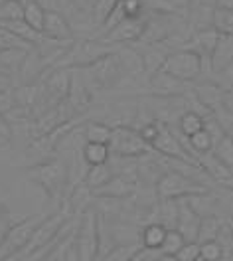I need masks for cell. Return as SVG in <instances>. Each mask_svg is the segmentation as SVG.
I'll return each instance as SVG.
<instances>
[{
	"mask_svg": "<svg viewBox=\"0 0 233 261\" xmlns=\"http://www.w3.org/2000/svg\"><path fill=\"white\" fill-rule=\"evenodd\" d=\"M113 51H115V46H109L101 40H87V38L73 40L64 49V54L53 62L51 69H83Z\"/></svg>",
	"mask_w": 233,
	"mask_h": 261,
	"instance_id": "obj_1",
	"label": "cell"
},
{
	"mask_svg": "<svg viewBox=\"0 0 233 261\" xmlns=\"http://www.w3.org/2000/svg\"><path fill=\"white\" fill-rule=\"evenodd\" d=\"M109 150H111V156H119V159H140V156H149L154 152L152 147L140 137L138 129L129 127V125L113 127Z\"/></svg>",
	"mask_w": 233,
	"mask_h": 261,
	"instance_id": "obj_2",
	"label": "cell"
},
{
	"mask_svg": "<svg viewBox=\"0 0 233 261\" xmlns=\"http://www.w3.org/2000/svg\"><path fill=\"white\" fill-rule=\"evenodd\" d=\"M160 69L170 73V75H174L176 80L192 83L203 73V58L200 54H196L194 49H174V51L168 54V58L164 60Z\"/></svg>",
	"mask_w": 233,
	"mask_h": 261,
	"instance_id": "obj_3",
	"label": "cell"
},
{
	"mask_svg": "<svg viewBox=\"0 0 233 261\" xmlns=\"http://www.w3.org/2000/svg\"><path fill=\"white\" fill-rule=\"evenodd\" d=\"M26 176L46 190L48 196H60L66 192L67 164L62 161H44L26 170Z\"/></svg>",
	"mask_w": 233,
	"mask_h": 261,
	"instance_id": "obj_4",
	"label": "cell"
},
{
	"mask_svg": "<svg viewBox=\"0 0 233 261\" xmlns=\"http://www.w3.org/2000/svg\"><path fill=\"white\" fill-rule=\"evenodd\" d=\"M73 247L79 261H99V216L87 210L75 231Z\"/></svg>",
	"mask_w": 233,
	"mask_h": 261,
	"instance_id": "obj_5",
	"label": "cell"
},
{
	"mask_svg": "<svg viewBox=\"0 0 233 261\" xmlns=\"http://www.w3.org/2000/svg\"><path fill=\"white\" fill-rule=\"evenodd\" d=\"M46 220V214H36V216H28L22 218L20 222H14L12 228L8 229V233L4 236L2 244H0V259L18 255L26 249L28 242L32 240L36 228Z\"/></svg>",
	"mask_w": 233,
	"mask_h": 261,
	"instance_id": "obj_6",
	"label": "cell"
},
{
	"mask_svg": "<svg viewBox=\"0 0 233 261\" xmlns=\"http://www.w3.org/2000/svg\"><path fill=\"white\" fill-rule=\"evenodd\" d=\"M206 192H208L206 184L188 178L176 170L162 174L156 182V194L160 200H180V198H190V196H201Z\"/></svg>",
	"mask_w": 233,
	"mask_h": 261,
	"instance_id": "obj_7",
	"label": "cell"
},
{
	"mask_svg": "<svg viewBox=\"0 0 233 261\" xmlns=\"http://www.w3.org/2000/svg\"><path fill=\"white\" fill-rule=\"evenodd\" d=\"M81 80L85 82V85L89 89H107V87H113L116 85V82L123 77V71H121V65H119V60H116V54H109L105 56L103 60L95 62L89 67H83V69H77Z\"/></svg>",
	"mask_w": 233,
	"mask_h": 261,
	"instance_id": "obj_8",
	"label": "cell"
},
{
	"mask_svg": "<svg viewBox=\"0 0 233 261\" xmlns=\"http://www.w3.org/2000/svg\"><path fill=\"white\" fill-rule=\"evenodd\" d=\"M149 89L150 95L158 99H174V97H186L192 87L190 83L182 82V80H176L174 75H170L166 71L158 69L154 71L149 77Z\"/></svg>",
	"mask_w": 233,
	"mask_h": 261,
	"instance_id": "obj_9",
	"label": "cell"
},
{
	"mask_svg": "<svg viewBox=\"0 0 233 261\" xmlns=\"http://www.w3.org/2000/svg\"><path fill=\"white\" fill-rule=\"evenodd\" d=\"M147 18H125L116 24L115 28H111L101 42L109 44V46H116V44H133V42H140L142 34L147 30Z\"/></svg>",
	"mask_w": 233,
	"mask_h": 261,
	"instance_id": "obj_10",
	"label": "cell"
},
{
	"mask_svg": "<svg viewBox=\"0 0 233 261\" xmlns=\"http://www.w3.org/2000/svg\"><path fill=\"white\" fill-rule=\"evenodd\" d=\"M152 150L166 156V159H178V161H184V163H192L198 164V161L182 147L176 130H172L168 125H162L160 130H158V137L154 139L152 143Z\"/></svg>",
	"mask_w": 233,
	"mask_h": 261,
	"instance_id": "obj_11",
	"label": "cell"
},
{
	"mask_svg": "<svg viewBox=\"0 0 233 261\" xmlns=\"http://www.w3.org/2000/svg\"><path fill=\"white\" fill-rule=\"evenodd\" d=\"M178 202V222L176 229L184 236L186 242H196L198 240V228H200V212H196V208L192 206L190 198H180Z\"/></svg>",
	"mask_w": 233,
	"mask_h": 261,
	"instance_id": "obj_12",
	"label": "cell"
},
{
	"mask_svg": "<svg viewBox=\"0 0 233 261\" xmlns=\"http://www.w3.org/2000/svg\"><path fill=\"white\" fill-rule=\"evenodd\" d=\"M136 192V182L133 176H123V174H115L109 180L103 188L95 190L93 196L101 198V200H127L129 196Z\"/></svg>",
	"mask_w": 233,
	"mask_h": 261,
	"instance_id": "obj_13",
	"label": "cell"
},
{
	"mask_svg": "<svg viewBox=\"0 0 233 261\" xmlns=\"http://www.w3.org/2000/svg\"><path fill=\"white\" fill-rule=\"evenodd\" d=\"M42 34L53 40V42H60V44H71L75 38H73V30L67 22V18L60 12H46V20H44V28Z\"/></svg>",
	"mask_w": 233,
	"mask_h": 261,
	"instance_id": "obj_14",
	"label": "cell"
},
{
	"mask_svg": "<svg viewBox=\"0 0 233 261\" xmlns=\"http://www.w3.org/2000/svg\"><path fill=\"white\" fill-rule=\"evenodd\" d=\"M198 164H200L201 170L206 172V176H212V178L217 180V182H221V184L233 182L231 168H227L214 152H206V154L198 156Z\"/></svg>",
	"mask_w": 233,
	"mask_h": 261,
	"instance_id": "obj_15",
	"label": "cell"
},
{
	"mask_svg": "<svg viewBox=\"0 0 233 261\" xmlns=\"http://www.w3.org/2000/svg\"><path fill=\"white\" fill-rule=\"evenodd\" d=\"M95 196L93 192L85 186V184H77L69 194H67V204H66V210L69 212L71 218H79L83 216L87 210H89V204Z\"/></svg>",
	"mask_w": 233,
	"mask_h": 261,
	"instance_id": "obj_16",
	"label": "cell"
},
{
	"mask_svg": "<svg viewBox=\"0 0 233 261\" xmlns=\"http://www.w3.org/2000/svg\"><path fill=\"white\" fill-rule=\"evenodd\" d=\"M233 64V36H219L216 49L210 58L212 71H223L227 65Z\"/></svg>",
	"mask_w": 233,
	"mask_h": 261,
	"instance_id": "obj_17",
	"label": "cell"
},
{
	"mask_svg": "<svg viewBox=\"0 0 233 261\" xmlns=\"http://www.w3.org/2000/svg\"><path fill=\"white\" fill-rule=\"evenodd\" d=\"M217 42H219V34L214 28H208V30H200V32L192 38V46H188V49H194L196 54H200L203 60L210 62Z\"/></svg>",
	"mask_w": 233,
	"mask_h": 261,
	"instance_id": "obj_18",
	"label": "cell"
},
{
	"mask_svg": "<svg viewBox=\"0 0 233 261\" xmlns=\"http://www.w3.org/2000/svg\"><path fill=\"white\" fill-rule=\"evenodd\" d=\"M115 54L123 75H136V73H142L144 71V64H142L140 51H136L133 48H123V49H115Z\"/></svg>",
	"mask_w": 233,
	"mask_h": 261,
	"instance_id": "obj_19",
	"label": "cell"
},
{
	"mask_svg": "<svg viewBox=\"0 0 233 261\" xmlns=\"http://www.w3.org/2000/svg\"><path fill=\"white\" fill-rule=\"evenodd\" d=\"M113 176H115V172H113V166L109 163L99 164V166H89L87 168V174H85L83 178V184L91 192H95V190L103 188Z\"/></svg>",
	"mask_w": 233,
	"mask_h": 261,
	"instance_id": "obj_20",
	"label": "cell"
},
{
	"mask_svg": "<svg viewBox=\"0 0 233 261\" xmlns=\"http://www.w3.org/2000/svg\"><path fill=\"white\" fill-rule=\"evenodd\" d=\"M30 51H24V49H6V51H0V73L4 75H10L14 77V73H20L24 60Z\"/></svg>",
	"mask_w": 233,
	"mask_h": 261,
	"instance_id": "obj_21",
	"label": "cell"
},
{
	"mask_svg": "<svg viewBox=\"0 0 233 261\" xmlns=\"http://www.w3.org/2000/svg\"><path fill=\"white\" fill-rule=\"evenodd\" d=\"M221 231H223V222L217 218V216H201L200 220V228H198V244L203 242H216L221 238Z\"/></svg>",
	"mask_w": 233,
	"mask_h": 261,
	"instance_id": "obj_22",
	"label": "cell"
},
{
	"mask_svg": "<svg viewBox=\"0 0 233 261\" xmlns=\"http://www.w3.org/2000/svg\"><path fill=\"white\" fill-rule=\"evenodd\" d=\"M212 28L219 36H233V8L231 6H217L212 12Z\"/></svg>",
	"mask_w": 233,
	"mask_h": 261,
	"instance_id": "obj_23",
	"label": "cell"
},
{
	"mask_svg": "<svg viewBox=\"0 0 233 261\" xmlns=\"http://www.w3.org/2000/svg\"><path fill=\"white\" fill-rule=\"evenodd\" d=\"M81 154H83L87 166H99V164H107L111 161L109 145H101V143H85Z\"/></svg>",
	"mask_w": 233,
	"mask_h": 261,
	"instance_id": "obj_24",
	"label": "cell"
},
{
	"mask_svg": "<svg viewBox=\"0 0 233 261\" xmlns=\"http://www.w3.org/2000/svg\"><path fill=\"white\" fill-rule=\"evenodd\" d=\"M22 20H24L30 28H34L36 32H42V28H44V20H46V10H44L36 0H24Z\"/></svg>",
	"mask_w": 233,
	"mask_h": 261,
	"instance_id": "obj_25",
	"label": "cell"
},
{
	"mask_svg": "<svg viewBox=\"0 0 233 261\" xmlns=\"http://www.w3.org/2000/svg\"><path fill=\"white\" fill-rule=\"evenodd\" d=\"M203 125H206V117L198 111H184L178 117V133L184 137H192V135L200 133Z\"/></svg>",
	"mask_w": 233,
	"mask_h": 261,
	"instance_id": "obj_26",
	"label": "cell"
},
{
	"mask_svg": "<svg viewBox=\"0 0 233 261\" xmlns=\"http://www.w3.org/2000/svg\"><path fill=\"white\" fill-rule=\"evenodd\" d=\"M168 229L158 224V222H152V224H147L142 231H140V245L144 247H150V249H160L162 247V242H164V236H166Z\"/></svg>",
	"mask_w": 233,
	"mask_h": 261,
	"instance_id": "obj_27",
	"label": "cell"
},
{
	"mask_svg": "<svg viewBox=\"0 0 233 261\" xmlns=\"http://www.w3.org/2000/svg\"><path fill=\"white\" fill-rule=\"evenodd\" d=\"M111 130L107 123H97V121H89L83 125V135L87 143H101V145H109L111 141Z\"/></svg>",
	"mask_w": 233,
	"mask_h": 261,
	"instance_id": "obj_28",
	"label": "cell"
},
{
	"mask_svg": "<svg viewBox=\"0 0 233 261\" xmlns=\"http://www.w3.org/2000/svg\"><path fill=\"white\" fill-rule=\"evenodd\" d=\"M138 249H140V242H134V244H116L99 261H131Z\"/></svg>",
	"mask_w": 233,
	"mask_h": 261,
	"instance_id": "obj_29",
	"label": "cell"
},
{
	"mask_svg": "<svg viewBox=\"0 0 233 261\" xmlns=\"http://www.w3.org/2000/svg\"><path fill=\"white\" fill-rule=\"evenodd\" d=\"M6 49H24V51H32L34 46L28 44L26 40L18 38L16 34H12L8 28L0 26V51H6Z\"/></svg>",
	"mask_w": 233,
	"mask_h": 261,
	"instance_id": "obj_30",
	"label": "cell"
},
{
	"mask_svg": "<svg viewBox=\"0 0 233 261\" xmlns=\"http://www.w3.org/2000/svg\"><path fill=\"white\" fill-rule=\"evenodd\" d=\"M212 152H214L227 168H233V137L231 135L225 133L216 145H214V150H212Z\"/></svg>",
	"mask_w": 233,
	"mask_h": 261,
	"instance_id": "obj_31",
	"label": "cell"
},
{
	"mask_svg": "<svg viewBox=\"0 0 233 261\" xmlns=\"http://www.w3.org/2000/svg\"><path fill=\"white\" fill-rule=\"evenodd\" d=\"M119 4V0H93V22L103 26L105 20L111 16V12L115 10V6Z\"/></svg>",
	"mask_w": 233,
	"mask_h": 261,
	"instance_id": "obj_32",
	"label": "cell"
},
{
	"mask_svg": "<svg viewBox=\"0 0 233 261\" xmlns=\"http://www.w3.org/2000/svg\"><path fill=\"white\" fill-rule=\"evenodd\" d=\"M184 244H186V240H184V236L178 231V229H168L166 236H164V242H162L160 251L166 253V255H176V253L182 249Z\"/></svg>",
	"mask_w": 233,
	"mask_h": 261,
	"instance_id": "obj_33",
	"label": "cell"
},
{
	"mask_svg": "<svg viewBox=\"0 0 233 261\" xmlns=\"http://www.w3.org/2000/svg\"><path fill=\"white\" fill-rule=\"evenodd\" d=\"M225 253V245L221 242H203L200 244V257L206 261H219Z\"/></svg>",
	"mask_w": 233,
	"mask_h": 261,
	"instance_id": "obj_34",
	"label": "cell"
},
{
	"mask_svg": "<svg viewBox=\"0 0 233 261\" xmlns=\"http://www.w3.org/2000/svg\"><path fill=\"white\" fill-rule=\"evenodd\" d=\"M22 8H24V2H20V0H6L4 4H0V22L22 18Z\"/></svg>",
	"mask_w": 233,
	"mask_h": 261,
	"instance_id": "obj_35",
	"label": "cell"
},
{
	"mask_svg": "<svg viewBox=\"0 0 233 261\" xmlns=\"http://www.w3.org/2000/svg\"><path fill=\"white\" fill-rule=\"evenodd\" d=\"M121 8L125 18H144V4L142 0H121Z\"/></svg>",
	"mask_w": 233,
	"mask_h": 261,
	"instance_id": "obj_36",
	"label": "cell"
},
{
	"mask_svg": "<svg viewBox=\"0 0 233 261\" xmlns=\"http://www.w3.org/2000/svg\"><path fill=\"white\" fill-rule=\"evenodd\" d=\"M200 257V244L198 242H186L182 249L176 253L178 261H196Z\"/></svg>",
	"mask_w": 233,
	"mask_h": 261,
	"instance_id": "obj_37",
	"label": "cell"
},
{
	"mask_svg": "<svg viewBox=\"0 0 233 261\" xmlns=\"http://www.w3.org/2000/svg\"><path fill=\"white\" fill-rule=\"evenodd\" d=\"M14 107H16V101H14V89L0 91V115L10 113Z\"/></svg>",
	"mask_w": 233,
	"mask_h": 261,
	"instance_id": "obj_38",
	"label": "cell"
},
{
	"mask_svg": "<svg viewBox=\"0 0 233 261\" xmlns=\"http://www.w3.org/2000/svg\"><path fill=\"white\" fill-rule=\"evenodd\" d=\"M160 253H162L160 249H150V247H144V245H140V249L134 253L133 259H131V261H156Z\"/></svg>",
	"mask_w": 233,
	"mask_h": 261,
	"instance_id": "obj_39",
	"label": "cell"
},
{
	"mask_svg": "<svg viewBox=\"0 0 233 261\" xmlns=\"http://www.w3.org/2000/svg\"><path fill=\"white\" fill-rule=\"evenodd\" d=\"M12 220H10V214L6 212L4 208H2V204H0V244H2V240H4V236L8 233V229L12 228Z\"/></svg>",
	"mask_w": 233,
	"mask_h": 261,
	"instance_id": "obj_40",
	"label": "cell"
},
{
	"mask_svg": "<svg viewBox=\"0 0 233 261\" xmlns=\"http://www.w3.org/2000/svg\"><path fill=\"white\" fill-rule=\"evenodd\" d=\"M12 135H14L12 125L8 123V119L4 115H0V141H10Z\"/></svg>",
	"mask_w": 233,
	"mask_h": 261,
	"instance_id": "obj_41",
	"label": "cell"
},
{
	"mask_svg": "<svg viewBox=\"0 0 233 261\" xmlns=\"http://www.w3.org/2000/svg\"><path fill=\"white\" fill-rule=\"evenodd\" d=\"M221 109H225V111L233 117V89L223 91V97H221Z\"/></svg>",
	"mask_w": 233,
	"mask_h": 261,
	"instance_id": "obj_42",
	"label": "cell"
},
{
	"mask_svg": "<svg viewBox=\"0 0 233 261\" xmlns=\"http://www.w3.org/2000/svg\"><path fill=\"white\" fill-rule=\"evenodd\" d=\"M14 83H16V80H14V77L0 73V91H8V89H14Z\"/></svg>",
	"mask_w": 233,
	"mask_h": 261,
	"instance_id": "obj_43",
	"label": "cell"
},
{
	"mask_svg": "<svg viewBox=\"0 0 233 261\" xmlns=\"http://www.w3.org/2000/svg\"><path fill=\"white\" fill-rule=\"evenodd\" d=\"M46 12H57V4H60V0H36Z\"/></svg>",
	"mask_w": 233,
	"mask_h": 261,
	"instance_id": "obj_44",
	"label": "cell"
},
{
	"mask_svg": "<svg viewBox=\"0 0 233 261\" xmlns=\"http://www.w3.org/2000/svg\"><path fill=\"white\" fill-rule=\"evenodd\" d=\"M156 261H178V259H176V255H166V253H160Z\"/></svg>",
	"mask_w": 233,
	"mask_h": 261,
	"instance_id": "obj_45",
	"label": "cell"
},
{
	"mask_svg": "<svg viewBox=\"0 0 233 261\" xmlns=\"http://www.w3.org/2000/svg\"><path fill=\"white\" fill-rule=\"evenodd\" d=\"M219 261H233V253H229V251L225 249V253H223V257H221V259H219Z\"/></svg>",
	"mask_w": 233,
	"mask_h": 261,
	"instance_id": "obj_46",
	"label": "cell"
},
{
	"mask_svg": "<svg viewBox=\"0 0 233 261\" xmlns=\"http://www.w3.org/2000/svg\"><path fill=\"white\" fill-rule=\"evenodd\" d=\"M75 4H77V6H87V4H93V0H75Z\"/></svg>",
	"mask_w": 233,
	"mask_h": 261,
	"instance_id": "obj_47",
	"label": "cell"
},
{
	"mask_svg": "<svg viewBox=\"0 0 233 261\" xmlns=\"http://www.w3.org/2000/svg\"><path fill=\"white\" fill-rule=\"evenodd\" d=\"M196 261H206V259H203V257H198V259H196Z\"/></svg>",
	"mask_w": 233,
	"mask_h": 261,
	"instance_id": "obj_48",
	"label": "cell"
},
{
	"mask_svg": "<svg viewBox=\"0 0 233 261\" xmlns=\"http://www.w3.org/2000/svg\"><path fill=\"white\" fill-rule=\"evenodd\" d=\"M4 2H6V0H0V4H4Z\"/></svg>",
	"mask_w": 233,
	"mask_h": 261,
	"instance_id": "obj_49",
	"label": "cell"
}]
</instances>
